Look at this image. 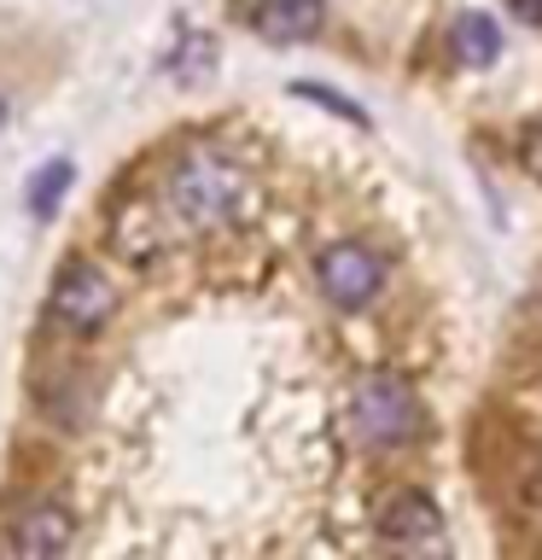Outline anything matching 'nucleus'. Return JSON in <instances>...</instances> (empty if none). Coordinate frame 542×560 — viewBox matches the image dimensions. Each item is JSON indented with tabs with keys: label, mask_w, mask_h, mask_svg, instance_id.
I'll list each match as a JSON object with an SVG mask.
<instances>
[{
	"label": "nucleus",
	"mask_w": 542,
	"mask_h": 560,
	"mask_svg": "<svg viewBox=\"0 0 542 560\" xmlns=\"http://www.w3.org/2000/svg\"><path fill=\"white\" fill-rule=\"evenodd\" d=\"M525 164H531V175L542 182V140H531V152H525Z\"/></svg>",
	"instance_id": "nucleus-12"
},
{
	"label": "nucleus",
	"mask_w": 542,
	"mask_h": 560,
	"mask_svg": "<svg viewBox=\"0 0 542 560\" xmlns=\"http://www.w3.org/2000/svg\"><path fill=\"white\" fill-rule=\"evenodd\" d=\"M327 24V0H262L251 12V30L262 35L269 47H297V42H315Z\"/></svg>",
	"instance_id": "nucleus-7"
},
{
	"label": "nucleus",
	"mask_w": 542,
	"mask_h": 560,
	"mask_svg": "<svg viewBox=\"0 0 542 560\" xmlns=\"http://www.w3.org/2000/svg\"><path fill=\"white\" fill-rule=\"evenodd\" d=\"M76 542V520H70L64 502H35L12 520L7 532V549L12 555H64Z\"/></svg>",
	"instance_id": "nucleus-6"
},
{
	"label": "nucleus",
	"mask_w": 542,
	"mask_h": 560,
	"mask_svg": "<svg viewBox=\"0 0 542 560\" xmlns=\"http://www.w3.org/2000/svg\"><path fill=\"white\" fill-rule=\"evenodd\" d=\"M420 427H426V409H420L414 385L397 380V374L362 380L356 397H350V432H356L367 450H402L420 438Z\"/></svg>",
	"instance_id": "nucleus-2"
},
{
	"label": "nucleus",
	"mask_w": 542,
	"mask_h": 560,
	"mask_svg": "<svg viewBox=\"0 0 542 560\" xmlns=\"http://www.w3.org/2000/svg\"><path fill=\"white\" fill-rule=\"evenodd\" d=\"M245 192H251V175H245V164L222 147H187L169 170V210L187 228H199V234L234 222Z\"/></svg>",
	"instance_id": "nucleus-1"
},
{
	"label": "nucleus",
	"mask_w": 542,
	"mask_h": 560,
	"mask_svg": "<svg viewBox=\"0 0 542 560\" xmlns=\"http://www.w3.org/2000/svg\"><path fill=\"white\" fill-rule=\"evenodd\" d=\"M514 12L525 18V24H542V0H514Z\"/></svg>",
	"instance_id": "nucleus-11"
},
{
	"label": "nucleus",
	"mask_w": 542,
	"mask_h": 560,
	"mask_svg": "<svg viewBox=\"0 0 542 560\" xmlns=\"http://www.w3.org/2000/svg\"><path fill=\"white\" fill-rule=\"evenodd\" d=\"M449 47H455V59L461 65H496V52H502V30L490 24L484 12H461L455 18V30H449Z\"/></svg>",
	"instance_id": "nucleus-8"
},
{
	"label": "nucleus",
	"mask_w": 542,
	"mask_h": 560,
	"mask_svg": "<svg viewBox=\"0 0 542 560\" xmlns=\"http://www.w3.org/2000/svg\"><path fill=\"white\" fill-rule=\"evenodd\" d=\"M292 94L309 100V105H321V112H332V117H344V122H356V129H367V112H362V105H350L344 94H332V88H321V82H292Z\"/></svg>",
	"instance_id": "nucleus-10"
},
{
	"label": "nucleus",
	"mask_w": 542,
	"mask_h": 560,
	"mask_svg": "<svg viewBox=\"0 0 542 560\" xmlns=\"http://www.w3.org/2000/svg\"><path fill=\"white\" fill-rule=\"evenodd\" d=\"M315 280H321L327 304H339V310H367V304H374V298L385 292V262H379L374 245L339 240V245H327V252L315 257Z\"/></svg>",
	"instance_id": "nucleus-4"
},
{
	"label": "nucleus",
	"mask_w": 542,
	"mask_h": 560,
	"mask_svg": "<svg viewBox=\"0 0 542 560\" xmlns=\"http://www.w3.org/2000/svg\"><path fill=\"white\" fill-rule=\"evenodd\" d=\"M0 122H7V94H0Z\"/></svg>",
	"instance_id": "nucleus-13"
},
{
	"label": "nucleus",
	"mask_w": 542,
	"mask_h": 560,
	"mask_svg": "<svg viewBox=\"0 0 542 560\" xmlns=\"http://www.w3.org/2000/svg\"><path fill=\"white\" fill-rule=\"evenodd\" d=\"M70 182H76V170H70V158H47V164L35 170V182H30V217H35V222H47L52 210L64 205Z\"/></svg>",
	"instance_id": "nucleus-9"
},
{
	"label": "nucleus",
	"mask_w": 542,
	"mask_h": 560,
	"mask_svg": "<svg viewBox=\"0 0 542 560\" xmlns=\"http://www.w3.org/2000/svg\"><path fill=\"white\" fill-rule=\"evenodd\" d=\"M379 532L391 549H409V555L444 549V508H437L426 490H397L379 514Z\"/></svg>",
	"instance_id": "nucleus-5"
},
{
	"label": "nucleus",
	"mask_w": 542,
	"mask_h": 560,
	"mask_svg": "<svg viewBox=\"0 0 542 560\" xmlns=\"http://www.w3.org/2000/svg\"><path fill=\"white\" fill-rule=\"evenodd\" d=\"M111 315H117V280L99 262H64L47 298V322L59 332H76V339H94L99 327H111Z\"/></svg>",
	"instance_id": "nucleus-3"
}]
</instances>
